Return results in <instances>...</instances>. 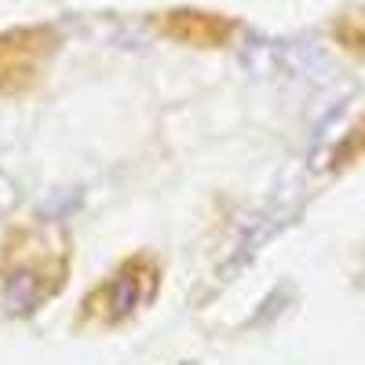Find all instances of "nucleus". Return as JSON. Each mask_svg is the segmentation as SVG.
Wrapping results in <instances>:
<instances>
[{
  "label": "nucleus",
  "mask_w": 365,
  "mask_h": 365,
  "mask_svg": "<svg viewBox=\"0 0 365 365\" xmlns=\"http://www.w3.org/2000/svg\"><path fill=\"white\" fill-rule=\"evenodd\" d=\"M73 274V237L58 220H22L0 237V303L29 318L58 299Z\"/></svg>",
  "instance_id": "1"
},
{
  "label": "nucleus",
  "mask_w": 365,
  "mask_h": 365,
  "mask_svg": "<svg viewBox=\"0 0 365 365\" xmlns=\"http://www.w3.org/2000/svg\"><path fill=\"white\" fill-rule=\"evenodd\" d=\"M165 285V263L158 252H132L120 259L99 285H91L81 299V311L73 318V329L81 332H113L132 325L139 314H146L158 303Z\"/></svg>",
  "instance_id": "2"
},
{
  "label": "nucleus",
  "mask_w": 365,
  "mask_h": 365,
  "mask_svg": "<svg viewBox=\"0 0 365 365\" xmlns=\"http://www.w3.org/2000/svg\"><path fill=\"white\" fill-rule=\"evenodd\" d=\"M63 34L51 22L0 29V99H26L48 81Z\"/></svg>",
  "instance_id": "3"
},
{
  "label": "nucleus",
  "mask_w": 365,
  "mask_h": 365,
  "mask_svg": "<svg viewBox=\"0 0 365 365\" xmlns=\"http://www.w3.org/2000/svg\"><path fill=\"white\" fill-rule=\"evenodd\" d=\"M150 22L165 41L182 48H201V51H223L241 34V22L234 15L208 11V8H168L158 11Z\"/></svg>",
  "instance_id": "4"
},
{
  "label": "nucleus",
  "mask_w": 365,
  "mask_h": 365,
  "mask_svg": "<svg viewBox=\"0 0 365 365\" xmlns=\"http://www.w3.org/2000/svg\"><path fill=\"white\" fill-rule=\"evenodd\" d=\"M329 34H332V41H336L344 51L365 58V4H354V8L340 11L336 19H332Z\"/></svg>",
  "instance_id": "5"
},
{
  "label": "nucleus",
  "mask_w": 365,
  "mask_h": 365,
  "mask_svg": "<svg viewBox=\"0 0 365 365\" xmlns=\"http://www.w3.org/2000/svg\"><path fill=\"white\" fill-rule=\"evenodd\" d=\"M358 161H365V113L344 132V139L336 143V150L329 154V168H332V172H347V168H354Z\"/></svg>",
  "instance_id": "6"
}]
</instances>
